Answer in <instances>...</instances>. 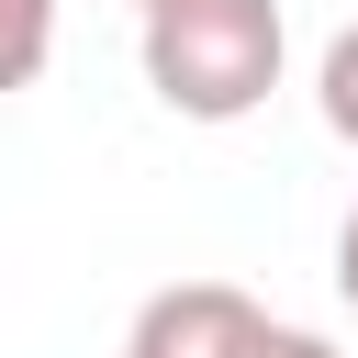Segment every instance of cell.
<instances>
[{
    "instance_id": "obj_1",
    "label": "cell",
    "mask_w": 358,
    "mask_h": 358,
    "mask_svg": "<svg viewBox=\"0 0 358 358\" xmlns=\"http://www.w3.org/2000/svg\"><path fill=\"white\" fill-rule=\"evenodd\" d=\"M134 22H145V90L179 123H246L280 90V56H291L280 0H157Z\"/></svg>"
},
{
    "instance_id": "obj_2",
    "label": "cell",
    "mask_w": 358,
    "mask_h": 358,
    "mask_svg": "<svg viewBox=\"0 0 358 358\" xmlns=\"http://www.w3.org/2000/svg\"><path fill=\"white\" fill-rule=\"evenodd\" d=\"M257 347H268V313L235 280H168L123 336V358H257Z\"/></svg>"
},
{
    "instance_id": "obj_3",
    "label": "cell",
    "mask_w": 358,
    "mask_h": 358,
    "mask_svg": "<svg viewBox=\"0 0 358 358\" xmlns=\"http://www.w3.org/2000/svg\"><path fill=\"white\" fill-rule=\"evenodd\" d=\"M45 56H56V0H0V101L34 90Z\"/></svg>"
},
{
    "instance_id": "obj_4",
    "label": "cell",
    "mask_w": 358,
    "mask_h": 358,
    "mask_svg": "<svg viewBox=\"0 0 358 358\" xmlns=\"http://www.w3.org/2000/svg\"><path fill=\"white\" fill-rule=\"evenodd\" d=\"M313 112H324L336 145H358V22L324 45V67H313Z\"/></svg>"
},
{
    "instance_id": "obj_5",
    "label": "cell",
    "mask_w": 358,
    "mask_h": 358,
    "mask_svg": "<svg viewBox=\"0 0 358 358\" xmlns=\"http://www.w3.org/2000/svg\"><path fill=\"white\" fill-rule=\"evenodd\" d=\"M257 358H347V347H324V336H302V324H268V347Z\"/></svg>"
},
{
    "instance_id": "obj_6",
    "label": "cell",
    "mask_w": 358,
    "mask_h": 358,
    "mask_svg": "<svg viewBox=\"0 0 358 358\" xmlns=\"http://www.w3.org/2000/svg\"><path fill=\"white\" fill-rule=\"evenodd\" d=\"M336 302H347V313H358V213H347V224H336Z\"/></svg>"
},
{
    "instance_id": "obj_7",
    "label": "cell",
    "mask_w": 358,
    "mask_h": 358,
    "mask_svg": "<svg viewBox=\"0 0 358 358\" xmlns=\"http://www.w3.org/2000/svg\"><path fill=\"white\" fill-rule=\"evenodd\" d=\"M134 11H157V0H134Z\"/></svg>"
}]
</instances>
